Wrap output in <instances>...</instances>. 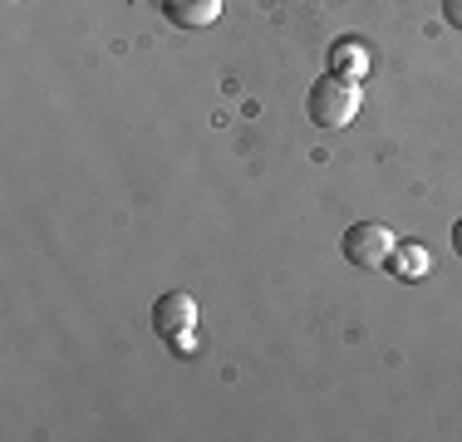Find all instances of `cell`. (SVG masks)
Instances as JSON below:
<instances>
[{
	"label": "cell",
	"instance_id": "6da1fadb",
	"mask_svg": "<svg viewBox=\"0 0 462 442\" xmlns=\"http://www.w3.org/2000/svg\"><path fill=\"white\" fill-rule=\"evenodd\" d=\"M359 104H365L359 79H345V74L329 69L325 79H315L310 94H305V118H310L315 128H349L359 118Z\"/></svg>",
	"mask_w": 462,
	"mask_h": 442
},
{
	"label": "cell",
	"instance_id": "7a4b0ae2",
	"mask_svg": "<svg viewBox=\"0 0 462 442\" xmlns=\"http://www.w3.org/2000/svg\"><path fill=\"white\" fill-rule=\"evenodd\" d=\"M393 246H399V236H393L383 221H355V226L345 231V241H339V256L355 265V271L374 275V271H383V265H389Z\"/></svg>",
	"mask_w": 462,
	"mask_h": 442
},
{
	"label": "cell",
	"instance_id": "3957f363",
	"mask_svg": "<svg viewBox=\"0 0 462 442\" xmlns=\"http://www.w3.org/2000/svg\"><path fill=\"white\" fill-rule=\"evenodd\" d=\"M152 329H158V339H172V335L197 329V300L187 290L158 295V300H152Z\"/></svg>",
	"mask_w": 462,
	"mask_h": 442
},
{
	"label": "cell",
	"instance_id": "277c9868",
	"mask_svg": "<svg viewBox=\"0 0 462 442\" xmlns=\"http://www.w3.org/2000/svg\"><path fill=\"white\" fill-rule=\"evenodd\" d=\"M162 15L182 30H202L222 15V0H162Z\"/></svg>",
	"mask_w": 462,
	"mask_h": 442
},
{
	"label": "cell",
	"instance_id": "5b68a950",
	"mask_svg": "<svg viewBox=\"0 0 462 442\" xmlns=\"http://www.w3.org/2000/svg\"><path fill=\"white\" fill-rule=\"evenodd\" d=\"M428 265H433V256H428V246H418V241H399L393 256H389L393 281H403V285H418L428 275Z\"/></svg>",
	"mask_w": 462,
	"mask_h": 442
},
{
	"label": "cell",
	"instance_id": "8992f818",
	"mask_svg": "<svg viewBox=\"0 0 462 442\" xmlns=\"http://www.w3.org/2000/svg\"><path fill=\"white\" fill-rule=\"evenodd\" d=\"M329 69L345 74V79H365L369 74V50L359 40H339L335 50H329Z\"/></svg>",
	"mask_w": 462,
	"mask_h": 442
},
{
	"label": "cell",
	"instance_id": "52a82bcc",
	"mask_svg": "<svg viewBox=\"0 0 462 442\" xmlns=\"http://www.w3.org/2000/svg\"><path fill=\"white\" fill-rule=\"evenodd\" d=\"M162 345H168L172 354H178V359H187V354L197 349V335H192V329H187V335H172V339H162Z\"/></svg>",
	"mask_w": 462,
	"mask_h": 442
},
{
	"label": "cell",
	"instance_id": "ba28073f",
	"mask_svg": "<svg viewBox=\"0 0 462 442\" xmlns=\"http://www.w3.org/2000/svg\"><path fill=\"white\" fill-rule=\"evenodd\" d=\"M443 20L453 30H462V0H443Z\"/></svg>",
	"mask_w": 462,
	"mask_h": 442
},
{
	"label": "cell",
	"instance_id": "9c48e42d",
	"mask_svg": "<svg viewBox=\"0 0 462 442\" xmlns=\"http://www.w3.org/2000/svg\"><path fill=\"white\" fill-rule=\"evenodd\" d=\"M453 251H457V256H462V221H457V226H453Z\"/></svg>",
	"mask_w": 462,
	"mask_h": 442
}]
</instances>
